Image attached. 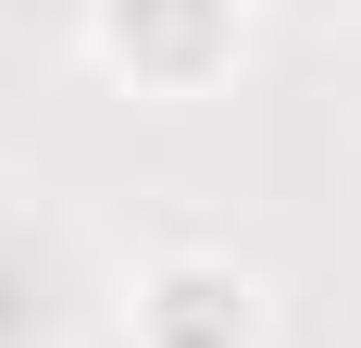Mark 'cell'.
<instances>
[{"instance_id":"obj_1","label":"cell","mask_w":361,"mask_h":348,"mask_svg":"<svg viewBox=\"0 0 361 348\" xmlns=\"http://www.w3.org/2000/svg\"><path fill=\"white\" fill-rule=\"evenodd\" d=\"M75 50L112 87H137V100H200V87H224L250 63V13H212V0H112V13L75 25Z\"/></svg>"},{"instance_id":"obj_2","label":"cell","mask_w":361,"mask_h":348,"mask_svg":"<svg viewBox=\"0 0 361 348\" xmlns=\"http://www.w3.org/2000/svg\"><path fill=\"white\" fill-rule=\"evenodd\" d=\"M137 348H262V274L212 261V249H175L137 274V311H125Z\"/></svg>"}]
</instances>
